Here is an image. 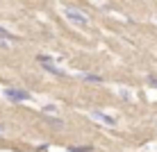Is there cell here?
<instances>
[{
  "mask_svg": "<svg viewBox=\"0 0 157 152\" xmlns=\"http://www.w3.org/2000/svg\"><path fill=\"white\" fill-rule=\"evenodd\" d=\"M146 80H148V84H150V86H155V89H157V75H148Z\"/></svg>",
  "mask_w": 157,
  "mask_h": 152,
  "instance_id": "obj_11",
  "label": "cell"
},
{
  "mask_svg": "<svg viewBox=\"0 0 157 152\" xmlns=\"http://www.w3.org/2000/svg\"><path fill=\"white\" fill-rule=\"evenodd\" d=\"M12 39H2V36H0V50H9V48H12Z\"/></svg>",
  "mask_w": 157,
  "mask_h": 152,
  "instance_id": "obj_8",
  "label": "cell"
},
{
  "mask_svg": "<svg viewBox=\"0 0 157 152\" xmlns=\"http://www.w3.org/2000/svg\"><path fill=\"white\" fill-rule=\"evenodd\" d=\"M80 80H82L84 84H102L105 82V77H102V75H96V73H82Z\"/></svg>",
  "mask_w": 157,
  "mask_h": 152,
  "instance_id": "obj_5",
  "label": "cell"
},
{
  "mask_svg": "<svg viewBox=\"0 0 157 152\" xmlns=\"http://www.w3.org/2000/svg\"><path fill=\"white\" fill-rule=\"evenodd\" d=\"M36 61L41 64V68L46 70V73H50V75H55V77H68V73L64 68H59V66H55V61H52L50 57H46V55H39L36 57Z\"/></svg>",
  "mask_w": 157,
  "mask_h": 152,
  "instance_id": "obj_2",
  "label": "cell"
},
{
  "mask_svg": "<svg viewBox=\"0 0 157 152\" xmlns=\"http://www.w3.org/2000/svg\"><path fill=\"white\" fill-rule=\"evenodd\" d=\"M89 118H94V120H98L102 125H109V127H116L118 125V118L109 116V113H105V111H89Z\"/></svg>",
  "mask_w": 157,
  "mask_h": 152,
  "instance_id": "obj_4",
  "label": "cell"
},
{
  "mask_svg": "<svg viewBox=\"0 0 157 152\" xmlns=\"http://www.w3.org/2000/svg\"><path fill=\"white\" fill-rule=\"evenodd\" d=\"M62 12H64V18H66L71 25H75V28H80V30L89 28L91 20H89V16H86L82 9H78V7H64Z\"/></svg>",
  "mask_w": 157,
  "mask_h": 152,
  "instance_id": "obj_1",
  "label": "cell"
},
{
  "mask_svg": "<svg viewBox=\"0 0 157 152\" xmlns=\"http://www.w3.org/2000/svg\"><path fill=\"white\" fill-rule=\"evenodd\" d=\"M5 98L12 102H28V100H32V93L25 89H18V86H7L5 89Z\"/></svg>",
  "mask_w": 157,
  "mask_h": 152,
  "instance_id": "obj_3",
  "label": "cell"
},
{
  "mask_svg": "<svg viewBox=\"0 0 157 152\" xmlns=\"http://www.w3.org/2000/svg\"><path fill=\"white\" fill-rule=\"evenodd\" d=\"M155 123H157V118H155Z\"/></svg>",
  "mask_w": 157,
  "mask_h": 152,
  "instance_id": "obj_13",
  "label": "cell"
},
{
  "mask_svg": "<svg viewBox=\"0 0 157 152\" xmlns=\"http://www.w3.org/2000/svg\"><path fill=\"white\" fill-rule=\"evenodd\" d=\"M46 123L50 125L52 129H64V127H66V123H64L62 118H57V116H48V118H46Z\"/></svg>",
  "mask_w": 157,
  "mask_h": 152,
  "instance_id": "obj_6",
  "label": "cell"
},
{
  "mask_svg": "<svg viewBox=\"0 0 157 152\" xmlns=\"http://www.w3.org/2000/svg\"><path fill=\"white\" fill-rule=\"evenodd\" d=\"M5 134H7V127H5V125L0 123V136H5Z\"/></svg>",
  "mask_w": 157,
  "mask_h": 152,
  "instance_id": "obj_12",
  "label": "cell"
},
{
  "mask_svg": "<svg viewBox=\"0 0 157 152\" xmlns=\"http://www.w3.org/2000/svg\"><path fill=\"white\" fill-rule=\"evenodd\" d=\"M43 113H48V116H55V113H57V107H55V105H46V107H43Z\"/></svg>",
  "mask_w": 157,
  "mask_h": 152,
  "instance_id": "obj_9",
  "label": "cell"
},
{
  "mask_svg": "<svg viewBox=\"0 0 157 152\" xmlns=\"http://www.w3.org/2000/svg\"><path fill=\"white\" fill-rule=\"evenodd\" d=\"M68 152H94V145H68Z\"/></svg>",
  "mask_w": 157,
  "mask_h": 152,
  "instance_id": "obj_7",
  "label": "cell"
},
{
  "mask_svg": "<svg viewBox=\"0 0 157 152\" xmlns=\"http://www.w3.org/2000/svg\"><path fill=\"white\" fill-rule=\"evenodd\" d=\"M0 36H2V39H12V41H16V36L12 34V32H7L5 28H0Z\"/></svg>",
  "mask_w": 157,
  "mask_h": 152,
  "instance_id": "obj_10",
  "label": "cell"
}]
</instances>
